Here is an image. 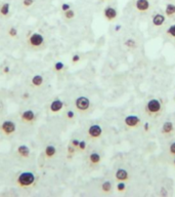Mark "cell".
Listing matches in <instances>:
<instances>
[{"label":"cell","mask_w":175,"mask_h":197,"mask_svg":"<svg viewBox=\"0 0 175 197\" xmlns=\"http://www.w3.org/2000/svg\"><path fill=\"white\" fill-rule=\"evenodd\" d=\"M26 44L28 48L33 52L43 51L46 47V39L43 34L40 32H30V34L27 36Z\"/></svg>","instance_id":"1"},{"label":"cell","mask_w":175,"mask_h":197,"mask_svg":"<svg viewBox=\"0 0 175 197\" xmlns=\"http://www.w3.org/2000/svg\"><path fill=\"white\" fill-rule=\"evenodd\" d=\"M37 183V178L33 172H19L17 179H15V184L21 189H32L35 187Z\"/></svg>","instance_id":"2"},{"label":"cell","mask_w":175,"mask_h":197,"mask_svg":"<svg viewBox=\"0 0 175 197\" xmlns=\"http://www.w3.org/2000/svg\"><path fill=\"white\" fill-rule=\"evenodd\" d=\"M17 131V123L9 119L3 120L0 123V133H1L4 137H13Z\"/></svg>","instance_id":"3"},{"label":"cell","mask_w":175,"mask_h":197,"mask_svg":"<svg viewBox=\"0 0 175 197\" xmlns=\"http://www.w3.org/2000/svg\"><path fill=\"white\" fill-rule=\"evenodd\" d=\"M162 111V104L157 99H153L147 102L146 106V112L150 116H157Z\"/></svg>","instance_id":"4"},{"label":"cell","mask_w":175,"mask_h":197,"mask_svg":"<svg viewBox=\"0 0 175 197\" xmlns=\"http://www.w3.org/2000/svg\"><path fill=\"white\" fill-rule=\"evenodd\" d=\"M74 105H75L76 110L79 112V113H86L90 108V101L87 96H78L75 99V102H74Z\"/></svg>","instance_id":"5"},{"label":"cell","mask_w":175,"mask_h":197,"mask_svg":"<svg viewBox=\"0 0 175 197\" xmlns=\"http://www.w3.org/2000/svg\"><path fill=\"white\" fill-rule=\"evenodd\" d=\"M19 118H21V121L24 123V124L32 125L37 120V115L33 110L27 109V110H24L23 112H21Z\"/></svg>","instance_id":"6"},{"label":"cell","mask_w":175,"mask_h":197,"mask_svg":"<svg viewBox=\"0 0 175 197\" xmlns=\"http://www.w3.org/2000/svg\"><path fill=\"white\" fill-rule=\"evenodd\" d=\"M103 134V129L98 124H92L88 127L87 134L90 140H97L99 139Z\"/></svg>","instance_id":"7"},{"label":"cell","mask_w":175,"mask_h":197,"mask_svg":"<svg viewBox=\"0 0 175 197\" xmlns=\"http://www.w3.org/2000/svg\"><path fill=\"white\" fill-rule=\"evenodd\" d=\"M151 7V0H135L134 1V8L139 13H146Z\"/></svg>","instance_id":"8"},{"label":"cell","mask_w":175,"mask_h":197,"mask_svg":"<svg viewBox=\"0 0 175 197\" xmlns=\"http://www.w3.org/2000/svg\"><path fill=\"white\" fill-rule=\"evenodd\" d=\"M64 107H65V103L61 101V99H54L48 106L49 113L56 114V113H58V112H61V110H63Z\"/></svg>","instance_id":"9"},{"label":"cell","mask_w":175,"mask_h":197,"mask_svg":"<svg viewBox=\"0 0 175 197\" xmlns=\"http://www.w3.org/2000/svg\"><path fill=\"white\" fill-rule=\"evenodd\" d=\"M15 154H17V156L19 158H21V159H28V158H30V155H31V150L27 145L22 144V145H19L17 147Z\"/></svg>","instance_id":"10"},{"label":"cell","mask_w":175,"mask_h":197,"mask_svg":"<svg viewBox=\"0 0 175 197\" xmlns=\"http://www.w3.org/2000/svg\"><path fill=\"white\" fill-rule=\"evenodd\" d=\"M124 123L129 129H134V127H137L141 124V118L136 116V115H128L124 119Z\"/></svg>","instance_id":"11"},{"label":"cell","mask_w":175,"mask_h":197,"mask_svg":"<svg viewBox=\"0 0 175 197\" xmlns=\"http://www.w3.org/2000/svg\"><path fill=\"white\" fill-rule=\"evenodd\" d=\"M44 84V77L40 74H35L32 76L30 81V85L32 86L34 90H39L43 86Z\"/></svg>","instance_id":"12"},{"label":"cell","mask_w":175,"mask_h":197,"mask_svg":"<svg viewBox=\"0 0 175 197\" xmlns=\"http://www.w3.org/2000/svg\"><path fill=\"white\" fill-rule=\"evenodd\" d=\"M103 17L107 19L108 21H114L115 19L118 17V10L113 6H107L103 9Z\"/></svg>","instance_id":"13"},{"label":"cell","mask_w":175,"mask_h":197,"mask_svg":"<svg viewBox=\"0 0 175 197\" xmlns=\"http://www.w3.org/2000/svg\"><path fill=\"white\" fill-rule=\"evenodd\" d=\"M165 21H166V15L161 13L155 14L153 15V18H151V24L155 27H161L162 25H164Z\"/></svg>","instance_id":"14"},{"label":"cell","mask_w":175,"mask_h":197,"mask_svg":"<svg viewBox=\"0 0 175 197\" xmlns=\"http://www.w3.org/2000/svg\"><path fill=\"white\" fill-rule=\"evenodd\" d=\"M57 150L54 145H47L44 149V156L46 159H52L56 156Z\"/></svg>","instance_id":"15"},{"label":"cell","mask_w":175,"mask_h":197,"mask_svg":"<svg viewBox=\"0 0 175 197\" xmlns=\"http://www.w3.org/2000/svg\"><path fill=\"white\" fill-rule=\"evenodd\" d=\"M10 15V4L8 2H1L0 4V18L6 19Z\"/></svg>","instance_id":"16"},{"label":"cell","mask_w":175,"mask_h":197,"mask_svg":"<svg viewBox=\"0 0 175 197\" xmlns=\"http://www.w3.org/2000/svg\"><path fill=\"white\" fill-rule=\"evenodd\" d=\"M165 15L167 18L175 17V3L169 2L165 5Z\"/></svg>","instance_id":"17"},{"label":"cell","mask_w":175,"mask_h":197,"mask_svg":"<svg viewBox=\"0 0 175 197\" xmlns=\"http://www.w3.org/2000/svg\"><path fill=\"white\" fill-rule=\"evenodd\" d=\"M116 179L118 181H127L128 179H129V175H128V172L126 171V169H123V168H119L118 171L116 172Z\"/></svg>","instance_id":"18"},{"label":"cell","mask_w":175,"mask_h":197,"mask_svg":"<svg viewBox=\"0 0 175 197\" xmlns=\"http://www.w3.org/2000/svg\"><path fill=\"white\" fill-rule=\"evenodd\" d=\"M88 160L91 165H97L100 162V160H102V157H100V155L97 152H92L89 154Z\"/></svg>","instance_id":"19"},{"label":"cell","mask_w":175,"mask_h":197,"mask_svg":"<svg viewBox=\"0 0 175 197\" xmlns=\"http://www.w3.org/2000/svg\"><path fill=\"white\" fill-rule=\"evenodd\" d=\"M162 134H171L172 131L174 130V125H173V123L172 122H165L164 124H163L162 126Z\"/></svg>","instance_id":"20"},{"label":"cell","mask_w":175,"mask_h":197,"mask_svg":"<svg viewBox=\"0 0 175 197\" xmlns=\"http://www.w3.org/2000/svg\"><path fill=\"white\" fill-rule=\"evenodd\" d=\"M35 4V0H22L21 1V5L23 8L25 9H29L31 7H33Z\"/></svg>","instance_id":"21"},{"label":"cell","mask_w":175,"mask_h":197,"mask_svg":"<svg viewBox=\"0 0 175 197\" xmlns=\"http://www.w3.org/2000/svg\"><path fill=\"white\" fill-rule=\"evenodd\" d=\"M63 15H64V18L66 19V20H73L74 18H75V11H74L72 8H70L69 10H66L63 13Z\"/></svg>","instance_id":"22"},{"label":"cell","mask_w":175,"mask_h":197,"mask_svg":"<svg viewBox=\"0 0 175 197\" xmlns=\"http://www.w3.org/2000/svg\"><path fill=\"white\" fill-rule=\"evenodd\" d=\"M65 69V64L63 63V62H56V63H54L53 65V70L57 72V73H60L61 72Z\"/></svg>","instance_id":"23"},{"label":"cell","mask_w":175,"mask_h":197,"mask_svg":"<svg viewBox=\"0 0 175 197\" xmlns=\"http://www.w3.org/2000/svg\"><path fill=\"white\" fill-rule=\"evenodd\" d=\"M166 34L168 36H170L171 38H173V39H175V24L171 25L168 29L166 30Z\"/></svg>","instance_id":"24"},{"label":"cell","mask_w":175,"mask_h":197,"mask_svg":"<svg viewBox=\"0 0 175 197\" xmlns=\"http://www.w3.org/2000/svg\"><path fill=\"white\" fill-rule=\"evenodd\" d=\"M7 35L11 38L17 37L18 36V29L15 28V27H10V28H8V30H7Z\"/></svg>","instance_id":"25"},{"label":"cell","mask_w":175,"mask_h":197,"mask_svg":"<svg viewBox=\"0 0 175 197\" xmlns=\"http://www.w3.org/2000/svg\"><path fill=\"white\" fill-rule=\"evenodd\" d=\"M111 189H112V184L110 182H108V181H106V182H103L102 184V190L103 192H106V193L110 192Z\"/></svg>","instance_id":"26"},{"label":"cell","mask_w":175,"mask_h":197,"mask_svg":"<svg viewBox=\"0 0 175 197\" xmlns=\"http://www.w3.org/2000/svg\"><path fill=\"white\" fill-rule=\"evenodd\" d=\"M125 45L127 46V47H129V48H133V47H135L136 42H135L134 39H131V38H130V39H127V40H126Z\"/></svg>","instance_id":"27"},{"label":"cell","mask_w":175,"mask_h":197,"mask_svg":"<svg viewBox=\"0 0 175 197\" xmlns=\"http://www.w3.org/2000/svg\"><path fill=\"white\" fill-rule=\"evenodd\" d=\"M125 189H126V185L123 181H120V182L117 184V190H118L119 192H123Z\"/></svg>","instance_id":"28"},{"label":"cell","mask_w":175,"mask_h":197,"mask_svg":"<svg viewBox=\"0 0 175 197\" xmlns=\"http://www.w3.org/2000/svg\"><path fill=\"white\" fill-rule=\"evenodd\" d=\"M75 152H76V148L70 144L68 146V157H72L74 154H75Z\"/></svg>","instance_id":"29"},{"label":"cell","mask_w":175,"mask_h":197,"mask_svg":"<svg viewBox=\"0 0 175 197\" xmlns=\"http://www.w3.org/2000/svg\"><path fill=\"white\" fill-rule=\"evenodd\" d=\"M66 117H67L69 120H72V119L75 118V112L73 110H68L66 112Z\"/></svg>","instance_id":"30"},{"label":"cell","mask_w":175,"mask_h":197,"mask_svg":"<svg viewBox=\"0 0 175 197\" xmlns=\"http://www.w3.org/2000/svg\"><path fill=\"white\" fill-rule=\"evenodd\" d=\"M85 148H86V142H85V141H80L79 146H78L77 149H79L80 151H84Z\"/></svg>","instance_id":"31"},{"label":"cell","mask_w":175,"mask_h":197,"mask_svg":"<svg viewBox=\"0 0 175 197\" xmlns=\"http://www.w3.org/2000/svg\"><path fill=\"white\" fill-rule=\"evenodd\" d=\"M70 8H72V7H71V4H69V3H63L61 6V9L63 13L66 10H69Z\"/></svg>","instance_id":"32"},{"label":"cell","mask_w":175,"mask_h":197,"mask_svg":"<svg viewBox=\"0 0 175 197\" xmlns=\"http://www.w3.org/2000/svg\"><path fill=\"white\" fill-rule=\"evenodd\" d=\"M169 153L171 154V155L175 156V142L172 143V144L170 145V147H169Z\"/></svg>","instance_id":"33"},{"label":"cell","mask_w":175,"mask_h":197,"mask_svg":"<svg viewBox=\"0 0 175 197\" xmlns=\"http://www.w3.org/2000/svg\"><path fill=\"white\" fill-rule=\"evenodd\" d=\"M79 61H80V56L79 55H74L72 57V63L73 64H77Z\"/></svg>","instance_id":"34"},{"label":"cell","mask_w":175,"mask_h":197,"mask_svg":"<svg viewBox=\"0 0 175 197\" xmlns=\"http://www.w3.org/2000/svg\"><path fill=\"white\" fill-rule=\"evenodd\" d=\"M79 143H80L79 140H77V139H73V140L71 141V145H72L73 147H75V148L77 149V148H78V146H79Z\"/></svg>","instance_id":"35"},{"label":"cell","mask_w":175,"mask_h":197,"mask_svg":"<svg viewBox=\"0 0 175 197\" xmlns=\"http://www.w3.org/2000/svg\"><path fill=\"white\" fill-rule=\"evenodd\" d=\"M143 129H145V131H149L150 130V124H149V122H146L145 124H143Z\"/></svg>","instance_id":"36"},{"label":"cell","mask_w":175,"mask_h":197,"mask_svg":"<svg viewBox=\"0 0 175 197\" xmlns=\"http://www.w3.org/2000/svg\"><path fill=\"white\" fill-rule=\"evenodd\" d=\"M9 70H10V69H9L8 66H5L4 69H3V73H4V74H7V73L9 72Z\"/></svg>","instance_id":"37"},{"label":"cell","mask_w":175,"mask_h":197,"mask_svg":"<svg viewBox=\"0 0 175 197\" xmlns=\"http://www.w3.org/2000/svg\"><path fill=\"white\" fill-rule=\"evenodd\" d=\"M120 29H121V26H117L116 28H115L116 31H118V30H120Z\"/></svg>","instance_id":"38"},{"label":"cell","mask_w":175,"mask_h":197,"mask_svg":"<svg viewBox=\"0 0 175 197\" xmlns=\"http://www.w3.org/2000/svg\"><path fill=\"white\" fill-rule=\"evenodd\" d=\"M1 109H2V106H1V104H0V111H1Z\"/></svg>","instance_id":"39"},{"label":"cell","mask_w":175,"mask_h":197,"mask_svg":"<svg viewBox=\"0 0 175 197\" xmlns=\"http://www.w3.org/2000/svg\"><path fill=\"white\" fill-rule=\"evenodd\" d=\"M173 163H174V165H175V158H174V160H173Z\"/></svg>","instance_id":"40"},{"label":"cell","mask_w":175,"mask_h":197,"mask_svg":"<svg viewBox=\"0 0 175 197\" xmlns=\"http://www.w3.org/2000/svg\"><path fill=\"white\" fill-rule=\"evenodd\" d=\"M103 1H108V0H103Z\"/></svg>","instance_id":"41"},{"label":"cell","mask_w":175,"mask_h":197,"mask_svg":"<svg viewBox=\"0 0 175 197\" xmlns=\"http://www.w3.org/2000/svg\"><path fill=\"white\" fill-rule=\"evenodd\" d=\"M0 4H1V1H0Z\"/></svg>","instance_id":"42"}]
</instances>
